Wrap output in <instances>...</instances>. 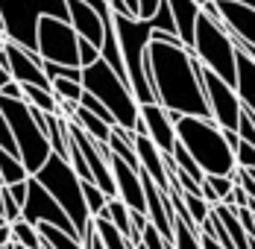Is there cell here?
<instances>
[{"label":"cell","mask_w":255,"mask_h":249,"mask_svg":"<svg viewBox=\"0 0 255 249\" xmlns=\"http://www.w3.org/2000/svg\"><path fill=\"white\" fill-rule=\"evenodd\" d=\"M147 76L153 82L155 100L179 115H197L211 118L208 100L203 88V62L194 50L185 44H167V41H150L147 59H144Z\"/></svg>","instance_id":"6da1fadb"},{"label":"cell","mask_w":255,"mask_h":249,"mask_svg":"<svg viewBox=\"0 0 255 249\" xmlns=\"http://www.w3.org/2000/svg\"><path fill=\"white\" fill-rule=\"evenodd\" d=\"M176 138L179 144L188 149L197 164L205 170V176H232L238 161H235V149L229 147L223 126L214 118H197V115H182L176 121Z\"/></svg>","instance_id":"7a4b0ae2"},{"label":"cell","mask_w":255,"mask_h":249,"mask_svg":"<svg viewBox=\"0 0 255 249\" xmlns=\"http://www.w3.org/2000/svg\"><path fill=\"white\" fill-rule=\"evenodd\" d=\"M32 176H38V182L59 199V205L68 211V217L77 226L79 241H85L88 232L94 229V217H91V211H88V205H85L82 176L74 170L71 158H68V155H59V152H50V158L41 164V170L32 173Z\"/></svg>","instance_id":"3957f363"},{"label":"cell","mask_w":255,"mask_h":249,"mask_svg":"<svg viewBox=\"0 0 255 249\" xmlns=\"http://www.w3.org/2000/svg\"><path fill=\"white\" fill-rule=\"evenodd\" d=\"M82 85H85V91H91L97 100H103V106L115 115L118 126L135 132V126L141 121V103L135 97L132 85L121 74H115L112 65L103 56L94 65L82 68Z\"/></svg>","instance_id":"277c9868"},{"label":"cell","mask_w":255,"mask_h":249,"mask_svg":"<svg viewBox=\"0 0 255 249\" xmlns=\"http://www.w3.org/2000/svg\"><path fill=\"white\" fill-rule=\"evenodd\" d=\"M56 15L71 21L68 0H0V26L9 41L38 53V21Z\"/></svg>","instance_id":"5b68a950"},{"label":"cell","mask_w":255,"mask_h":249,"mask_svg":"<svg viewBox=\"0 0 255 249\" xmlns=\"http://www.w3.org/2000/svg\"><path fill=\"white\" fill-rule=\"evenodd\" d=\"M0 112L6 115V121L15 132V141H18V149H21V161L26 164L29 173H38L41 164L50 158V138L44 132V126L32 118V109L26 100H12L0 94Z\"/></svg>","instance_id":"8992f818"},{"label":"cell","mask_w":255,"mask_h":249,"mask_svg":"<svg viewBox=\"0 0 255 249\" xmlns=\"http://www.w3.org/2000/svg\"><path fill=\"white\" fill-rule=\"evenodd\" d=\"M194 53L208 71L220 74L226 82H238V41L223 21H214L208 12L197 21V38H194Z\"/></svg>","instance_id":"52a82bcc"},{"label":"cell","mask_w":255,"mask_h":249,"mask_svg":"<svg viewBox=\"0 0 255 249\" xmlns=\"http://www.w3.org/2000/svg\"><path fill=\"white\" fill-rule=\"evenodd\" d=\"M38 53L41 59H50L59 65H79V32L71 21H62L56 15H44L38 21Z\"/></svg>","instance_id":"ba28073f"},{"label":"cell","mask_w":255,"mask_h":249,"mask_svg":"<svg viewBox=\"0 0 255 249\" xmlns=\"http://www.w3.org/2000/svg\"><path fill=\"white\" fill-rule=\"evenodd\" d=\"M203 88H205L208 109H211V118L223 126V129H238L241 112H244V100L238 94V85L226 82L220 74L208 71L203 65Z\"/></svg>","instance_id":"9c48e42d"},{"label":"cell","mask_w":255,"mask_h":249,"mask_svg":"<svg viewBox=\"0 0 255 249\" xmlns=\"http://www.w3.org/2000/svg\"><path fill=\"white\" fill-rule=\"evenodd\" d=\"M21 217L32 226L53 223V226H59V229H65V232H71V235H77L74 220H71L68 211L59 205V199L38 182V176H29V194H26V202H24V208H21Z\"/></svg>","instance_id":"30bf717a"},{"label":"cell","mask_w":255,"mask_h":249,"mask_svg":"<svg viewBox=\"0 0 255 249\" xmlns=\"http://www.w3.org/2000/svg\"><path fill=\"white\" fill-rule=\"evenodd\" d=\"M223 26L235 35L238 44H253L255 47V6L238 3V0H214Z\"/></svg>","instance_id":"8fae6325"},{"label":"cell","mask_w":255,"mask_h":249,"mask_svg":"<svg viewBox=\"0 0 255 249\" xmlns=\"http://www.w3.org/2000/svg\"><path fill=\"white\" fill-rule=\"evenodd\" d=\"M141 118L147 124V135L155 141V147L161 152H173L176 147V121L170 118V109H164L161 103H141Z\"/></svg>","instance_id":"7c38bea8"},{"label":"cell","mask_w":255,"mask_h":249,"mask_svg":"<svg viewBox=\"0 0 255 249\" xmlns=\"http://www.w3.org/2000/svg\"><path fill=\"white\" fill-rule=\"evenodd\" d=\"M68 9H71V24L82 38L94 41L97 47H103V35H106V21L103 15L85 0H68Z\"/></svg>","instance_id":"4fadbf2b"},{"label":"cell","mask_w":255,"mask_h":249,"mask_svg":"<svg viewBox=\"0 0 255 249\" xmlns=\"http://www.w3.org/2000/svg\"><path fill=\"white\" fill-rule=\"evenodd\" d=\"M135 152H138L141 170H147V173L153 176V182L161 191H170V176H167V164H164V152L155 147L153 138L135 132Z\"/></svg>","instance_id":"5bb4252c"},{"label":"cell","mask_w":255,"mask_h":249,"mask_svg":"<svg viewBox=\"0 0 255 249\" xmlns=\"http://www.w3.org/2000/svg\"><path fill=\"white\" fill-rule=\"evenodd\" d=\"M170 3V12H173V21H176L179 38L185 41V47L194 50V38H197V21L203 15V3L197 0H167Z\"/></svg>","instance_id":"9a60e30c"},{"label":"cell","mask_w":255,"mask_h":249,"mask_svg":"<svg viewBox=\"0 0 255 249\" xmlns=\"http://www.w3.org/2000/svg\"><path fill=\"white\" fill-rule=\"evenodd\" d=\"M238 94L244 100V106L255 115V62L238 47Z\"/></svg>","instance_id":"2e32d148"},{"label":"cell","mask_w":255,"mask_h":249,"mask_svg":"<svg viewBox=\"0 0 255 249\" xmlns=\"http://www.w3.org/2000/svg\"><path fill=\"white\" fill-rule=\"evenodd\" d=\"M214 211L220 214V220H223V226H226V232H229L235 249H253L250 247V235H247V229H244L238 211H235L232 205H226V202H214Z\"/></svg>","instance_id":"e0dca14e"},{"label":"cell","mask_w":255,"mask_h":249,"mask_svg":"<svg viewBox=\"0 0 255 249\" xmlns=\"http://www.w3.org/2000/svg\"><path fill=\"white\" fill-rule=\"evenodd\" d=\"M71 121H77L94 141H100V144H109V138H112V124H106L103 118H97L94 112H88L85 106H77V112H74V118Z\"/></svg>","instance_id":"ac0fdd59"},{"label":"cell","mask_w":255,"mask_h":249,"mask_svg":"<svg viewBox=\"0 0 255 249\" xmlns=\"http://www.w3.org/2000/svg\"><path fill=\"white\" fill-rule=\"evenodd\" d=\"M94 229H97V235L103 238L106 249H135L132 238H129V235H124V232L112 223L109 217H94Z\"/></svg>","instance_id":"d6986e66"},{"label":"cell","mask_w":255,"mask_h":249,"mask_svg":"<svg viewBox=\"0 0 255 249\" xmlns=\"http://www.w3.org/2000/svg\"><path fill=\"white\" fill-rule=\"evenodd\" d=\"M26 176H32V173L26 170L21 155H12V152L0 149V182L3 185H12V182H24Z\"/></svg>","instance_id":"ffe728a7"},{"label":"cell","mask_w":255,"mask_h":249,"mask_svg":"<svg viewBox=\"0 0 255 249\" xmlns=\"http://www.w3.org/2000/svg\"><path fill=\"white\" fill-rule=\"evenodd\" d=\"M129 214H132V208H129L124 199L121 197H109V205H106V211H103L100 217H109V220L118 226L124 235L132 238V217H129Z\"/></svg>","instance_id":"44dd1931"},{"label":"cell","mask_w":255,"mask_h":249,"mask_svg":"<svg viewBox=\"0 0 255 249\" xmlns=\"http://www.w3.org/2000/svg\"><path fill=\"white\" fill-rule=\"evenodd\" d=\"M12 241L21 244V247H26V249H41L44 247V241H41V235H38V226L26 223L24 217L12 223Z\"/></svg>","instance_id":"7402d4cb"},{"label":"cell","mask_w":255,"mask_h":249,"mask_svg":"<svg viewBox=\"0 0 255 249\" xmlns=\"http://www.w3.org/2000/svg\"><path fill=\"white\" fill-rule=\"evenodd\" d=\"M173 247L176 249H203V232L191 229L188 223H182L176 217V223H173Z\"/></svg>","instance_id":"603a6c76"},{"label":"cell","mask_w":255,"mask_h":249,"mask_svg":"<svg viewBox=\"0 0 255 249\" xmlns=\"http://www.w3.org/2000/svg\"><path fill=\"white\" fill-rule=\"evenodd\" d=\"M82 194H85V205H88V211H91V217H100L103 211H106V205H109V194L103 191L97 182H85L82 179Z\"/></svg>","instance_id":"cb8c5ba5"},{"label":"cell","mask_w":255,"mask_h":249,"mask_svg":"<svg viewBox=\"0 0 255 249\" xmlns=\"http://www.w3.org/2000/svg\"><path fill=\"white\" fill-rule=\"evenodd\" d=\"M173 158H176V167H179V170H185L188 176H194L197 182H205V170L197 164V158H194L188 149L182 147L179 141H176V147H173Z\"/></svg>","instance_id":"d4e9b609"},{"label":"cell","mask_w":255,"mask_h":249,"mask_svg":"<svg viewBox=\"0 0 255 249\" xmlns=\"http://www.w3.org/2000/svg\"><path fill=\"white\" fill-rule=\"evenodd\" d=\"M182 202H185V208H188V214L197 220V226L203 229V223L208 220V211H211V202L200 194H185L182 191Z\"/></svg>","instance_id":"484cf974"},{"label":"cell","mask_w":255,"mask_h":249,"mask_svg":"<svg viewBox=\"0 0 255 249\" xmlns=\"http://www.w3.org/2000/svg\"><path fill=\"white\" fill-rule=\"evenodd\" d=\"M53 91H56L59 100H74V103H79L82 94H85V85H82L79 79H65V76H59V79H53Z\"/></svg>","instance_id":"4316f807"},{"label":"cell","mask_w":255,"mask_h":249,"mask_svg":"<svg viewBox=\"0 0 255 249\" xmlns=\"http://www.w3.org/2000/svg\"><path fill=\"white\" fill-rule=\"evenodd\" d=\"M79 106H85L88 112H94V115H97V118H103L106 124L118 126V121H115V115H112V112H109V109L103 106V100H97L94 94H91V91H85V94H82V100H79Z\"/></svg>","instance_id":"83f0119b"},{"label":"cell","mask_w":255,"mask_h":249,"mask_svg":"<svg viewBox=\"0 0 255 249\" xmlns=\"http://www.w3.org/2000/svg\"><path fill=\"white\" fill-rule=\"evenodd\" d=\"M0 149H6V152H12V155H21L18 141H15V132H12V126H9V121H6L3 112H0Z\"/></svg>","instance_id":"f1b7e54d"},{"label":"cell","mask_w":255,"mask_h":249,"mask_svg":"<svg viewBox=\"0 0 255 249\" xmlns=\"http://www.w3.org/2000/svg\"><path fill=\"white\" fill-rule=\"evenodd\" d=\"M235 161H238V167H244V170H255V144H250V141L241 138V144L235 149Z\"/></svg>","instance_id":"f546056e"},{"label":"cell","mask_w":255,"mask_h":249,"mask_svg":"<svg viewBox=\"0 0 255 249\" xmlns=\"http://www.w3.org/2000/svg\"><path fill=\"white\" fill-rule=\"evenodd\" d=\"M205 182L214 188V194L220 197V202L229 197L232 188H235V179H232V176H214V173H208V176H205Z\"/></svg>","instance_id":"4dcf8cb0"},{"label":"cell","mask_w":255,"mask_h":249,"mask_svg":"<svg viewBox=\"0 0 255 249\" xmlns=\"http://www.w3.org/2000/svg\"><path fill=\"white\" fill-rule=\"evenodd\" d=\"M97 59H100V47H97L94 41H88V38L79 35V65L88 68V65H94Z\"/></svg>","instance_id":"1f68e13d"},{"label":"cell","mask_w":255,"mask_h":249,"mask_svg":"<svg viewBox=\"0 0 255 249\" xmlns=\"http://www.w3.org/2000/svg\"><path fill=\"white\" fill-rule=\"evenodd\" d=\"M3 217H6V223L21 220V202L9 194V188H6V185H3Z\"/></svg>","instance_id":"d6a6232c"},{"label":"cell","mask_w":255,"mask_h":249,"mask_svg":"<svg viewBox=\"0 0 255 249\" xmlns=\"http://www.w3.org/2000/svg\"><path fill=\"white\" fill-rule=\"evenodd\" d=\"M164 0H138V18H153Z\"/></svg>","instance_id":"836d02e7"},{"label":"cell","mask_w":255,"mask_h":249,"mask_svg":"<svg viewBox=\"0 0 255 249\" xmlns=\"http://www.w3.org/2000/svg\"><path fill=\"white\" fill-rule=\"evenodd\" d=\"M0 94H3V97H12V100H24V85H21L18 79H9Z\"/></svg>","instance_id":"e575fe53"},{"label":"cell","mask_w":255,"mask_h":249,"mask_svg":"<svg viewBox=\"0 0 255 249\" xmlns=\"http://www.w3.org/2000/svg\"><path fill=\"white\" fill-rule=\"evenodd\" d=\"M82 244H85V249H106V244H103V238L97 235V229H91V232H88V238H85Z\"/></svg>","instance_id":"d590c367"},{"label":"cell","mask_w":255,"mask_h":249,"mask_svg":"<svg viewBox=\"0 0 255 249\" xmlns=\"http://www.w3.org/2000/svg\"><path fill=\"white\" fill-rule=\"evenodd\" d=\"M9 241H12V223H0V249H6Z\"/></svg>","instance_id":"8d00e7d4"},{"label":"cell","mask_w":255,"mask_h":249,"mask_svg":"<svg viewBox=\"0 0 255 249\" xmlns=\"http://www.w3.org/2000/svg\"><path fill=\"white\" fill-rule=\"evenodd\" d=\"M203 197L208 199V202H211V205H214V202H220V197H217V194H214V188H211V185H208V182H203Z\"/></svg>","instance_id":"74e56055"},{"label":"cell","mask_w":255,"mask_h":249,"mask_svg":"<svg viewBox=\"0 0 255 249\" xmlns=\"http://www.w3.org/2000/svg\"><path fill=\"white\" fill-rule=\"evenodd\" d=\"M203 249H226V247H220V241H214L211 235H203Z\"/></svg>","instance_id":"f35d334b"},{"label":"cell","mask_w":255,"mask_h":249,"mask_svg":"<svg viewBox=\"0 0 255 249\" xmlns=\"http://www.w3.org/2000/svg\"><path fill=\"white\" fill-rule=\"evenodd\" d=\"M9 79H12V74H9V68H3V65H0V91L6 88V82H9Z\"/></svg>","instance_id":"ab89813d"},{"label":"cell","mask_w":255,"mask_h":249,"mask_svg":"<svg viewBox=\"0 0 255 249\" xmlns=\"http://www.w3.org/2000/svg\"><path fill=\"white\" fill-rule=\"evenodd\" d=\"M85 3H91L100 15H103V12H109V3H106V0H85Z\"/></svg>","instance_id":"60d3db41"},{"label":"cell","mask_w":255,"mask_h":249,"mask_svg":"<svg viewBox=\"0 0 255 249\" xmlns=\"http://www.w3.org/2000/svg\"><path fill=\"white\" fill-rule=\"evenodd\" d=\"M238 47H241V50H244V53H247V56L255 62V47H253V44H238Z\"/></svg>","instance_id":"b9f144b4"},{"label":"cell","mask_w":255,"mask_h":249,"mask_svg":"<svg viewBox=\"0 0 255 249\" xmlns=\"http://www.w3.org/2000/svg\"><path fill=\"white\" fill-rule=\"evenodd\" d=\"M3 47H6V35H0V53H3Z\"/></svg>","instance_id":"7bdbcfd3"},{"label":"cell","mask_w":255,"mask_h":249,"mask_svg":"<svg viewBox=\"0 0 255 249\" xmlns=\"http://www.w3.org/2000/svg\"><path fill=\"white\" fill-rule=\"evenodd\" d=\"M238 3H250V6H255V0H238Z\"/></svg>","instance_id":"ee69618b"},{"label":"cell","mask_w":255,"mask_h":249,"mask_svg":"<svg viewBox=\"0 0 255 249\" xmlns=\"http://www.w3.org/2000/svg\"><path fill=\"white\" fill-rule=\"evenodd\" d=\"M250 247H253V249H255V238H250Z\"/></svg>","instance_id":"f6af8a7d"},{"label":"cell","mask_w":255,"mask_h":249,"mask_svg":"<svg viewBox=\"0 0 255 249\" xmlns=\"http://www.w3.org/2000/svg\"><path fill=\"white\" fill-rule=\"evenodd\" d=\"M247 173H250V176H253V179H255V170H247Z\"/></svg>","instance_id":"bcb514c9"},{"label":"cell","mask_w":255,"mask_h":249,"mask_svg":"<svg viewBox=\"0 0 255 249\" xmlns=\"http://www.w3.org/2000/svg\"><path fill=\"white\" fill-rule=\"evenodd\" d=\"M0 223H6V217H3V214H0Z\"/></svg>","instance_id":"7dc6e473"},{"label":"cell","mask_w":255,"mask_h":249,"mask_svg":"<svg viewBox=\"0 0 255 249\" xmlns=\"http://www.w3.org/2000/svg\"><path fill=\"white\" fill-rule=\"evenodd\" d=\"M0 35H6V32H3V26H0Z\"/></svg>","instance_id":"c3c4849f"}]
</instances>
